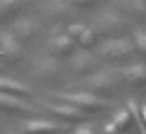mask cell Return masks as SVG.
<instances>
[{"label":"cell","mask_w":146,"mask_h":134,"mask_svg":"<svg viewBox=\"0 0 146 134\" xmlns=\"http://www.w3.org/2000/svg\"><path fill=\"white\" fill-rule=\"evenodd\" d=\"M71 3L77 8H90L96 3V0H71Z\"/></svg>","instance_id":"cell-21"},{"label":"cell","mask_w":146,"mask_h":134,"mask_svg":"<svg viewBox=\"0 0 146 134\" xmlns=\"http://www.w3.org/2000/svg\"><path fill=\"white\" fill-rule=\"evenodd\" d=\"M104 131H105V134H123L116 126H115L113 123H108L107 126H105V129H104Z\"/></svg>","instance_id":"cell-23"},{"label":"cell","mask_w":146,"mask_h":134,"mask_svg":"<svg viewBox=\"0 0 146 134\" xmlns=\"http://www.w3.org/2000/svg\"><path fill=\"white\" fill-rule=\"evenodd\" d=\"M0 49L10 60H19L22 57V48L10 32H0Z\"/></svg>","instance_id":"cell-6"},{"label":"cell","mask_w":146,"mask_h":134,"mask_svg":"<svg viewBox=\"0 0 146 134\" xmlns=\"http://www.w3.org/2000/svg\"><path fill=\"white\" fill-rule=\"evenodd\" d=\"M21 3V0H0V16H7Z\"/></svg>","instance_id":"cell-19"},{"label":"cell","mask_w":146,"mask_h":134,"mask_svg":"<svg viewBox=\"0 0 146 134\" xmlns=\"http://www.w3.org/2000/svg\"><path fill=\"white\" fill-rule=\"evenodd\" d=\"M61 98L68 103V104L74 106V107L80 109L82 112H99L108 106L105 99L101 96L93 95L88 92H80V93H71V95H61Z\"/></svg>","instance_id":"cell-2"},{"label":"cell","mask_w":146,"mask_h":134,"mask_svg":"<svg viewBox=\"0 0 146 134\" xmlns=\"http://www.w3.org/2000/svg\"><path fill=\"white\" fill-rule=\"evenodd\" d=\"M123 11L133 17L146 16V0H118Z\"/></svg>","instance_id":"cell-12"},{"label":"cell","mask_w":146,"mask_h":134,"mask_svg":"<svg viewBox=\"0 0 146 134\" xmlns=\"http://www.w3.org/2000/svg\"><path fill=\"white\" fill-rule=\"evenodd\" d=\"M35 29H36V24L33 22L32 19H17L13 25V30L19 38H29L35 33Z\"/></svg>","instance_id":"cell-14"},{"label":"cell","mask_w":146,"mask_h":134,"mask_svg":"<svg viewBox=\"0 0 146 134\" xmlns=\"http://www.w3.org/2000/svg\"><path fill=\"white\" fill-rule=\"evenodd\" d=\"M86 30L85 25H82V24H71L69 27H68V35L71 36V38H80V35H82L83 32Z\"/></svg>","instance_id":"cell-20"},{"label":"cell","mask_w":146,"mask_h":134,"mask_svg":"<svg viewBox=\"0 0 146 134\" xmlns=\"http://www.w3.org/2000/svg\"><path fill=\"white\" fill-rule=\"evenodd\" d=\"M71 66H72V70L76 71V73L85 74V73H90V71L94 70V68H96V63H94V60H93V57H91L90 54L82 52V54H77L76 57L72 58V62H71Z\"/></svg>","instance_id":"cell-10"},{"label":"cell","mask_w":146,"mask_h":134,"mask_svg":"<svg viewBox=\"0 0 146 134\" xmlns=\"http://www.w3.org/2000/svg\"><path fill=\"white\" fill-rule=\"evenodd\" d=\"M132 121L133 120H132V115H130L129 109H123V111H119L116 115H115V118H113L111 123H113L121 133H124V131H127V128L132 125Z\"/></svg>","instance_id":"cell-15"},{"label":"cell","mask_w":146,"mask_h":134,"mask_svg":"<svg viewBox=\"0 0 146 134\" xmlns=\"http://www.w3.org/2000/svg\"><path fill=\"white\" fill-rule=\"evenodd\" d=\"M50 111L54 112L57 117H60L64 121H80L83 120L85 114L80 109L74 107L71 104H57V106H50Z\"/></svg>","instance_id":"cell-8"},{"label":"cell","mask_w":146,"mask_h":134,"mask_svg":"<svg viewBox=\"0 0 146 134\" xmlns=\"http://www.w3.org/2000/svg\"><path fill=\"white\" fill-rule=\"evenodd\" d=\"M50 49L58 55H69L74 51V41L69 35H58L52 40L50 43Z\"/></svg>","instance_id":"cell-11"},{"label":"cell","mask_w":146,"mask_h":134,"mask_svg":"<svg viewBox=\"0 0 146 134\" xmlns=\"http://www.w3.org/2000/svg\"><path fill=\"white\" fill-rule=\"evenodd\" d=\"M47 10L52 16H64L68 14V5H64L61 0H50L47 3Z\"/></svg>","instance_id":"cell-16"},{"label":"cell","mask_w":146,"mask_h":134,"mask_svg":"<svg viewBox=\"0 0 146 134\" xmlns=\"http://www.w3.org/2000/svg\"><path fill=\"white\" fill-rule=\"evenodd\" d=\"M24 128L29 134H55L58 131L64 129L63 125H58L55 121H49V120H32Z\"/></svg>","instance_id":"cell-7"},{"label":"cell","mask_w":146,"mask_h":134,"mask_svg":"<svg viewBox=\"0 0 146 134\" xmlns=\"http://www.w3.org/2000/svg\"><path fill=\"white\" fill-rule=\"evenodd\" d=\"M133 48L138 51L140 55L146 57V33L145 32H137L133 36Z\"/></svg>","instance_id":"cell-18"},{"label":"cell","mask_w":146,"mask_h":134,"mask_svg":"<svg viewBox=\"0 0 146 134\" xmlns=\"http://www.w3.org/2000/svg\"><path fill=\"white\" fill-rule=\"evenodd\" d=\"M79 43H80V46L85 48V49L91 48V46L96 43V32H94V30H91V29H86L85 32L80 35Z\"/></svg>","instance_id":"cell-17"},{"label":"cell","mask_w":146,"mask_h":134,"mask_svg":"<svg viewBox=\"0 0 146 134\" xmlns=\"http://www.w3.org/2000/svg\"><path fill=\"white\" fill-rule=\"evenodd\" d=\"M129 24L124 17H121L116 13H104L98 17L96 21L94 32L99 33L101 36L108 40H116L118 36H121L123 33L127 32Z\"/></svg>","instance_id":"cell-1"},{"label":"cell","mask_w":146,"mask_h":134,"mask_svg":"<svg viewBox=\"0 0 146 134\" xmlns=\"http://www.w3.org/2000/svg\"><path fill=\"white\" fill-rule=\"evenodd\" d=\"M74 134H96V131L91 126H79Z\"/></svg>","instance_id":"cell-22"},{"label":"cell","mask_w":146,"mask_h":134,"mask_svg":"<svg viewBox=\"0 0 146 134\" xmlns=\"http://www.w3.org/2000/svg\"><path fill=\"white\" fill-rule=\"evenodd\" d=\"M123 79L126 84L135 87V88H141L146 87V65H132L123 70Z\"/></svg>","instance_id":"cell-5"},{"label":"cell","mask_w":146,"mask_h":134,"mask_svg":"<svg viewBox=\"0 0 146 134\" xmlns=\"http://www.w3.org/2000/svg\"><path fill=\"white\" fill-rule=\"evenodd\" d=\"M0 109L5 111H32V106L10 93H0Z\"/></svg>","instance_id":"cell-9"},{"label":"cell","mask_w":146,"mask_h":134,"mask_svg":"<svg viewBox=\"0 0 146 134\" xmlns=\"http://www.w3.org/2000/svg\"><path fill=\"white\" fill-rule=\"evenodd\" d=\"M133 54V46L130 41L124 38H116V40H108L104 46L101 48V55L108 60H127Z\"/></svg>","instance_id":"cell-4"},{"label":"cell","mask_w":146,"mask_h":134,"mask_svg":"<svg viewBox=\"0 0 146 134\" xmlns=\"http://www.w3.org/2000/svg\"><path fill=\"white\" fill-rule=\"evenodd\" d=\"M0 93H10V95H24L29 93V87L17 82L10 77L0 76Z\"/></svg>","instance_id":"cell-13"},{"label":"cell","mask_w":146,"mask_h":134,"mask_svg":"<svg viewBox=\"0 0 146 134\" xmlns=\"http://www.w3.org/2000/svg\"><path fill=\"white\" fill-rule=\"evenodd\" d=\"M7 134H16V133H7Z\"/></svg>","instance_id":"cell-25"},{"label":"cell","mask_w":146,"mask_h":134,"mask_svg":"<svg viewBox=\"0 0 146 134\" xmlns=\"http://www.w3.org/2000/svg\"><path fill=\"white\" fill-rule=\"evenodd\" d=\"M141 121H143V126H145V129H146V106L141 107Z\"/></svg>","instance_id":"cell-24"},{"label":"cell","mask_w":146,"mask_h":134,"mask_svg":"<svg viewBox=\"0 0 146 134\" xmlns=\"http://www.w3.org/2000/svg\"><path fill=\"white\" fill-rule=\"evenodd\" d=\"M88 93L98 96H108L118 90V79L111 73H99L93 74L86 79L85 84Z\"/></svg>","instance_id":"cell-3"}]
</instances>
